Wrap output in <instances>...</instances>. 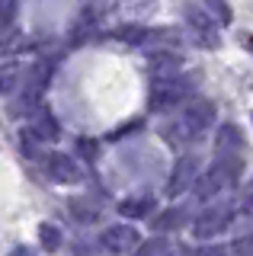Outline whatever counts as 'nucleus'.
Masks as SVG:
<instances>
[{
    "label": "nucleus",
    "instance_id": "nucleus-8",
    "mask_svg": "<svg viewBox=\"0 0 253 256\" xmlns=\"http://www.w3.org/2000/svg\"><path fill=\"white\" fill-rule=\"evenodd\" d=\"M196 176H199V160H196L192 154L180 157L176 164H173V173H170V186H167V196H183L186 189H192Z\"/></svg>",
    "mask_w": 253,
    "mask_h": 256
},
{
    "label": "nucleus",
    "instance_id": "nucleus-10",
    "mask_svg": "<svg viewBox=\"0 0 253 256\" xmlns=\"http://www.w3.org/2000/svg\"><path fill=\"white\" fill-rule=\"evenodd\" d=\"M160 0H116L112 13L122 16L125 22H138V20H148V16L157 13Z\"/></svg>",
    "mask_w": 253,
    "mask_h": 256
},
{
    "label": "nucleus",
    "instance_id": "nucleus-11",
    "mask_svg": "<svg viewBox=\"0 0 253 256\" xmlns=\"http://www.w3.org/2000/svg\"><path fill=\"white\" fill-rule=\"evenodd\" d=\"M29 134L38 141V144H48V141H58V134H61V125L54 122V116L52 112H45V109H38L32 118H29V128H26Z\"/></svg>",
    "mask_w": 253,
    "mask_h": 256
},
{
    "label": "nucleus",
    "instance_id": "nucleus-16",
    "mask_svg": "<svg viewBox=\"0 0 253 256\" xmlns=\"http://www.w3.org/2000/svg\"><path fill=\"white\" fill-rule=\"evenodd\" d=\"M234 224H240V230L247 234V230H253V192H247V196H240V198H234V221H231V228Z\"/></svg>",
    "mask_w": 253,
    "mask_h": 256
},
{
    "label": "nucleus",
    "instance_id": "nucleus-18",
    "mask_svg": "<svg viewBox=\"0 0 253 256\" xmlns=\"http://www.w3.org/2000/svg\"><path fill=\"white\" fill-rule=\"evenodd\" d=\"M202 10L212 16V20L218 22V26H228L231 22V6H228V0H202Z\"/></svg>",
    "mask_w": 253,
    "mask_h": 256
},
{
    "label": "nucleus",
    "instance_id": "nucleus-15",
    "mask_svg": "<svg viewBox=\"0 0 253 256\" xmlns=\"http://www.w3.org/2000/svg\"><path fill=\"white\" fill-rule=\"evenodd\" d=\"M189 218V212H186V205H170L167 212L160 214V218H154V228H157V234H167V230H176V228H183Z\"/></svg>",
    "mask_w": 253,
    "mask_h": 256
},
{
    "label": "nucleus",
    "instance_id": "nucleus-4",
    "mask_svg": "<svg viewBox=\"0 0 253 256\" xmlns=\"http://www.w3.org/2000/svg\"><path fill=\"white\" fill-rule=\"evenodd\" d=\"M231 221H234V198H221V202L212 198V205L202 208V214L192 221V234L199 240H212V237L224 234L231 228Z\"/></svg>",
    "mask_w": 253,
    "mask_h": 256
},
{
    "label": "nucleus",
    "instance_id": "nucleus-22",
    "mask_svg": "<svg viewBox=\"0 0 253 256\" xmlns=\"http://www.w3.org/2000/svg\"><path fill=\"white\" fill-rule=\"evenodd\" d=\"M10 256H36V250H29V246H13Z\"/></svg>",
    "mask_w": 253,
    "mask_h": 256
},
{
    "label": "nucleus",
    "instance_id": "nucleus-17",
    "mask_svg": "<svg viewBox=\"0 0 253 256\" xmlns=\"http://www.w3.org/2000/svg\"><path fill=\"white\" fill-rule=\"evenodd\" d=\"M38 244H42L45 253L61 250V244H64V237H61V228H58V224H52V221H42V224H38Z\"/></svg>",
    "mask_w": 253,
    "mask_h": 256
},
{
    "label": "nucleus",
    "instance_id": "nucleus-12",
    "mask_svg": "<svg viewBox=\"0 0 253 256\" xmlns=\"http://www.w3.org/2000/svg\"><path fill=\"white\" fill-rule=\"evenodd\" d=\"M244 150V138L237 125H221L215 134V157H240Z\"/></svg>",
    "mask_w": 253,
    "mask_h": 256
},
{
    "label": "nucleus",
    "instance_id": "nucleus-7",
    "mask_svg": "<svg viewBox=\"0 0 253 256\" xmlns=\"http://www.w3.org/2000/svg\"><path fill=\"white\" fill-rule=\"evenodd\" d=\"M45 173H48L52 182H58V186H77L80 182V164H77L70 154L64 150H52V154H45Z\"/></svg>",
    "mask_w": 253,
    "mask_h": 256
},
{
    "label": "nucleus",
    "instance_id": "nucleus-6",
    "mask_svg": "<svg viewBox=\"0 0 253 256\" xmlns=\"http://www.w3.org/2000/svg\"><path fill=\"white\" fill-rule=\"evenodd\" d=\"M138 244H141V234L135 224H112L100 234V246L112 256H132Z\"/></svg>",
    "mask_w": 253,
    "mask_h": 256
},
{
    "label": "nucleus",
    "instance_id": "nucleus-5",
    "mask_svg": "<svg viewBox=\"0 0 253 256\" xmlns=\"http://www.w3.org/2000/svg\"><path fill=\"white\" fill-rule=\"evenodd\" d=\"M186 29L202 48H218L221 45V26L199 6H186Z\"/></svg>",
    "mask_w": 253,
    "mask_h": 256
},
{
    "label": "nucleus",
    "instance_id": "nucleus-3",
    "mask_svg": "<svg viewBox=\"0 0 253 256\" xmlns=\"http://www.w3.org/2000/svg\"><path fill=\"white\" fill-rule=\"evenodd\" d=\"M215 102L208 100H186L183 112H180V118L173 122V134H176L180 141H199L208 134V128L215 125Z\"/></svg>",
    "mask_w": 253,
    "mask_h": 256
},
{
    "label": "nucleus",
    "instance_id": "nucleus-9",
    "mask_svg": "<svg viewBox=\"0 0 253 256\" xmlns=\"http://www.w3.org/2000/svg\"><path fill=\"white\" fill-rule=\"evenodd\" d=\"M154 208H157V198L151 196V192H135V196H128V198L118 202V212H122V218H128V221L151 218Z\"/></svg>",
    "mask_w": 253,
    "mask_h": 256
},
{
    "label": "nucleus",
    "instance_id": "nucleus-20",
    "mask_svg": "<svg viewBox=\"0 0 253 256\" xmlns=\"http://www.w3.org/2000/svg\"><path fill=\"white\" fill-rule=\"evenodd\" d=\"M16 20V0H0V29H10Z\"/></svg>",
    "mask_w": 253,
    "mask_h": 256
},
{
    "label": "nucleus",
    "instance_id": "nucleus-1",
    "mask_svg": "<svg viewBox=\"0 0 253 256\" xmlns=\"http://www.w3.org/2000/svg\"><path fill=\"white\" fill-rule=\"evenodd\" d=\"M240 170H244L240 157H215L208 170H205L202 176H196V182H192L196 198H199V202H212V198H218L224 189H231L237 182Z\"/></svg>",
    "mask_w": 253,
    "mask_h": 256
},
{
    "label": "nucleus",
    "instance_id": "nucleus-23",
    "mask_svg": "<svg viewBox=\"0 0 253 256\" xmlns=\"http://www.w3.org/2000/svg\"><path fill=\"white\" fill-rule=\"evenodd\" d=\"M250 48H253V42H250Z\"/></svg>",
    "mask_w": 253,
    "mask_h": 256
},
{
    "label": "nucleus",
    "instance_id": "nucleus-21",
    "mask_svg": "<svg viewBox=\"0 0 253 256\" xmlns=\"http://www.w3.org/2000/svg\"><path fill=\"white\" fill-rule=\"evenodd\" d=\"M196 256H228V246H221V244H212V246H202Z\"/></svg>",
    "mask_w": 253,
    "mask_h": 256
},
{
    "label": "nucleus",
    "instance_id": "nucleus-14",
    "mask_svg": "<svg viewBox=\"0 0 253 256\" xmlns=\"http://www.w3.org/2000/svg\"><path fill=\"white\" fill-rule=\"evenodd\" d=\"M132 256H173V244L167 234H154L148 240H141V244L132 250Z\"/></svg>",
    "mask_w": 253,
    "mask_h": 256
},
{
    "label": "nucleus",
    "instance_id": "nucleus-13",
    "mask_svg": "<svg viewBox=\"0 0 253 256\" xmlns=\"http://www.w3.org/2000/svg\"><path fill=\"white\" fill-rule=\"evenodd\" d=\"M26 77V64L20 61H4L0 64V96H16Z\"/></svg>",
    "mask_w": 253,
    "mask_h": 256
},
{
    "label": "nucleus",
    "instance_id": "nucleus-2",
    "mask_svg": "<svg viewBox=\"0 0 253 256\" xmlns=\"http://www.w3.org/2000/svg\"><path fill=\"white\" fill-rule=\"evenodd\" d=\"M196 90V80L186 77V74H164V77H154L151 80V90H148V106L154 112H170L176 106H183V102L192 96Z\"/></svg>",
    "mask_w": 253,
    "mask_h": 256
},
{
    "label": "nucleus",
    "instance_id": "nucleus-19",
    "mask_svg": "<svg viewBox=\"0 0 253 256\" xmlns=\"http://www.w3.org/2000/svg\"><path fill=\"white\" fill-rule=\"evenodd\" d=\"M228 253H234V256H253V230H247V234L237 237L234 244L228 246Z\"/></svg>",
    "mask_w": 253,
    "mask_h": 256
}]
</instances>
